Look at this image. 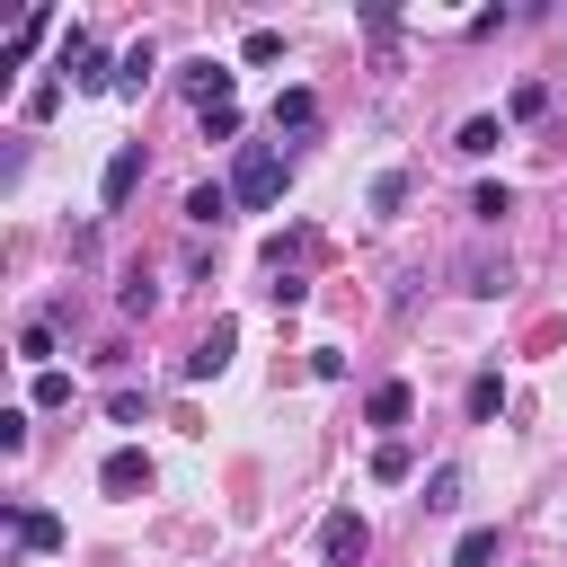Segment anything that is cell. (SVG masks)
<instances>
[{"mask_svg": "<svg viewBox=\"0 0 567 567\" xmlns=\"http://www.w3.org/2000/svg\"><path fill=\"white\" fill-rule=\"evenodd\" d=\"M151 71H159V53H151V44H133V53H124V80H115V89H124V97H142V80H151Z\"/></svg>", "mask_w": 567, "mask_h": 567, "instance_id": "14", "label": "cell"}, {"mask_svg": "<svg viewBox=\"0 0 567 567\" xmlns=\"http://www.w3.org/2000/svg\"><path fill=\"white\" fill-rule=\"evenodd\" d=\"M496 142H505V124H496V115H470V124H461V151H470V159H487Z\"/></svg>", "mask_w": 567, "mask_h": 567, "instance_id": "12", "label": "cell"}, {"mask_svg": "<svg viewBox=\"0 0 567 567\" xmlns=\"http://www.w3.org/2000/svg\"><path fill=\"white\" fill-rule=\"evenodd\" d=\"M35 408H71V372H35Z\"/></svg>", "mask_w": 567, "mask_h": 567, "instance_id": "24", "label": "cell"}, {"mask_svg": "<svg viewBox=\"0 0 567 567\" xmlns=\"http://www.w3.org/2000/svg\"><path fill=\"white\" fill-rule=\"evenodd\" d=\"M18 549H35V558H53V549H62V514H44V505H27V514H18Z\"/></svg>", "mask_w": 567, "mask_h": 567, "instance_id": "8", "label": "cell"}, {"mask_svg": "<svg viewBox=\"0 0 567 567\" xmlns=\"http://www.w3.org/2000/svg\"><path fill=\"white\" fill-rule=\"evenodd\" d=\"M425 505L452 514V505H461V470H434V478H425Z\"/></svg>", "mask_w": 567, "mask_h": 567, "instance_id": "23", "label": "cell"}, {"mask_svg": "<svg viewBox=\"0 0 567 567\" xmlns=\"http://www.w3.org/2000/svg\"><path fill=\"white\" fill-rule=\"evenodd\" d=\"M133 186H142V142H124V151L106 159V177H97V204H106V213H124V204H133Z\"/></svg>", "mask_w": 567, "mask_h": 567, "instance_id": "4", "label": "cell"}, {"mask_svg": "<svg viewBox=\"0 0 567 567\" xmlns=\"http://www.w3.org/2000/svg\"><path fill=\"white\" fill-rule=\"evenodd\" d=\"M204 133L213 142H239V106H204Z\"/></svg>", "mask_w": 567, "mask_h": 567, "instance_id": "25", "label": "cell"}, {"mask_svg": "<svg viewBox=\"0 0 567 567\" xmlns=\"http://www.w3.org/2000/svg\"><path fill=\"white\" fill-rule=\"evenodd\" d=\"M319 549H328L337 567H354V558L372 549V532H363V514H328V523H319Z\"/></svg>", "mask_w": 567, "mask_h": 567, "instance_id": "5", "label": "cell"}, {"mask_svg": "<svg viewBox=\"0 0 567 567\" xmlns=\"http://www.w3.org/2000/svg\"><path fill=\"white\" fill-rule=\"evenodd\" d=\"M275 53H284L275 27H248V35H239V62H275Z\"/></svg>", "mask_w": 567, "mask_h": 567, "instance_id": "19", "label": "cell"}, {"mask_svg": "<svg viewBox=\"0 0 567 567\" xmlns=\"http://www.w3.org/2000/svg\"><path fill=\"white\" fill-rule=\"evenodd\" d=\"M275 195H284V151H275V142H239V159H230V204L266 213Z\"/></svg>", "mask_w": 567, "mask_h": 567, "instance_id": "1", "label": "cell"}, {"mask_svg": "<svg viewBox=\"0 0 567 567\" xmlns=\"http://www.w3.org/2000/svg\"><path fill=\"white\" fill-rule=\"evenodd\" d=\"M18 354H27L35 372H53V363H44V354H53V328H44V319H27V328H18Z\"/></svg>", "mask_w": 567, "mask_h": 567, "instance_id": "17", "label": "cell"}, {"mask_svg": "<svg viewBox=\"0 0 567 567\" xmlns=\"http://www.w3.org/2000/svg\"><path fill=\"white\" fill-rule=\"evenodd\" d=\"M496 408H505V381H496V372H478V381H470V416H478V425H487V416H496Z\"/></svg>", "mask_w": 567, "mask_h": 567, "instance_id": "18", "label": "cell"}, {"mask_svg": "<svg viewBox=\"0 0 567 567\" xmlns=\"http://www.w3.org/2000/svg\"><path fill=\"white\" fill-rule=\"evenodd\" d=\"M97 487H106V496H151V452H142V443L106 452V461H97Z\"/></svg>", "mask_w": 567, "mask_h": 567, "instance_id": "3", "label": "cell"}, {"mask_svg": "<svg viewBox=\"0 0 567 567\" xmlns=\"http://www.w3.org/2000/svg\"><path fill=\"white\" fill-rule=\"evenodd\" d=\"M408 408H416V390H408V381H381V390L363 399V416H372V425H408Z\"/></svg>", "mask_w": 567, "mask_h": 567, "instance_id": "9", "label": "cell"}, {"mask_svg": "<svg viewBox=\"0 0 567 567\" xmlns=\"http://www.w3.org/2000/svg\"><path fill=\"white\" fill-rule=\"evenodd\" d=\"M461 275H470V284H461V292H478V301H487V292H505V257H496V266H487V257H470V266H461Z\"/></svg>", "mask_w": 567, "mask_h": 567, "instance_id": "16", "label": "cell"}, {"mask_svg": "<svg viewBox=\"0 0 567 567\" xmlns=\"http://www.w3.org/2000/svg\"><path fill=\"white\" fill-rule=\"evenodd\" d=\"M221 213H230V186H195L186 195V221H221Z\"/></svg>", "mask_w": 567, "mask_h": 567, "instance_id": "15", "label": "cell"}, {"mask_svg": "<svg viewBox=\"0 0 567 567\" xmlns=\"http://www.w3.org/2000/svg\"><path fill=\"white\" fill-rule=\"evenodd\" d=\"M505 106H514V124H532V115L549 106V89H540V80H514V97H505Z\"/></svg>", "mask_w": 567, "mask_h": 567, "instance_id": "20", "label": "cell"}, {"mask_svg": "<svg viewBox=\"0 0 567 567\" xmlns=\"http://www.w3.org/2000/svg\"><path fill=\"white\" fill-rule=\"evenodd\" d=\"M186 97H195V115H204V106H230V62H213V53L186 62Z\"/></svg>", "mask_w": 567, "mask_h": 567, "instance_id": "6", "label": "cell"}, {"mask_svg": "<svg viewBox=\"0 0 567 567\" xmlns=\"http://www.w3.org/2000/svg\"><path fill=\"white\" fill-rule=\"evenodd\" d=\"M399 204H408V177L381 168V177H372V213H399Z\"/></svg>", "mask_w": 567, "mask_h": 567, "instance_id": "21", "label": "cell"}, {"mask_svg": "<svg viewBox=\"0 0 567 567\" xmlns=\"http://www.w3.org/2000/svg\"><path fill=\"white\" fill-rule=\"evenodd\" d=\"M487 558H496V523H470L461 549H452V567H487Z\"/></svg>", "mask_w": 567, "mask_h": 567, "instance_id": "11", "label": "cell"}, {"mask_svg": "<svg viewBox=\"0 0 567 567\" xmlns=\"http://www.w3.org/2000/svg\"><path fill=\"white\" fill-rule=\"evenodd\" d=\"M230 346H239V328H230V319H213V337H204V346L186 354V381H213V372L230 363Z\"/></svg>", "mask_w": 567, "mask_h": 567, "instance_id": "7", "label": "cell"}, {"mask_svg": "<svg viewBox=\"0 0 567 567\" xmlns=\"http://www.w3.org/2000/svg\"><path fill=\"white\" fill-rule=\"evenodd\" d=\"M470 213H478V221H505V213H514V186H478Z\"/></svg>", "mask_w": 567, "mask_h": 567, "instance_id": "22", "label": "cell"}, {"mask_svg": "<svg viewBox=\"0 0 567 567\" xmlns=\"http://www.w3.org/2000/svg\"><path fill=\"white\" fill-rule=\"evenodd\" d=\"M310 124H319V97L310 89H284L275 97V133H310Z\"/></svg>", "mask_w": 567, "mask_h": 567, "instance_id": "10", "label": "cell"}, {"mask_svg": "<svg viewBox=\"0 0 567 567\" xmlns=\"http://www.w3.org/2000/svg\"><path fill=\"white\" fill-rule=\"evenodd\" d=\"M408 470H416V461H408V443H372V478H381V487H399Z\"/></svg>", "mask_w": 567, "mask_h": 567, "instance_id": "13", "label": "cell"}, {"mask_svg": "<svg viewBox=\"0 0 567 567\" xmlns=\"http://www.w3.org/2000/svg\"><path fill=\"white\" fill-rule=\"evenodd\" d=\"M62 71H71V89H89V97L124 80V62H106V53L89 44V27H71V35H62Z\"/></svg>", "mask_w": 567, "mask_h": 567, "instance_id": "2", "label": "cell"}]
</instances>
